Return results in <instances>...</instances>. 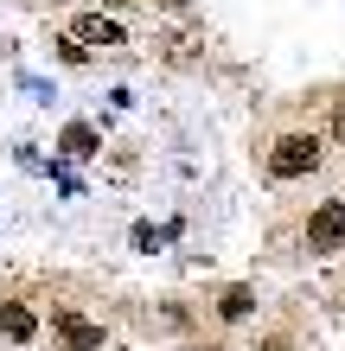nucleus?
I'll use <instances>...</instances> for the list:
<instances>
[{
	"label": "nucleus",
	"mask_w": 345,
	"mask_h": 351,
	"mask_svg": "<svg viewBox=\"0 0 345 351\" xmlns=\"http://www.w3.org/2000/svg\"><path fill=\"white\" fill-rule=\"evenodd\" d=\"M256 351H288V345H281V339H269V345H256Z\"/></svg>",
	"instance_id": "nucleus-10"
},
{
	"label": "nucleus",
	"mask_w": 345,
	"mask_h": 351,
	"mask_svg": "<svg viewBox=\"0 0 345 351\" xmlns=\"http://www.w3.org/2000/svg\"><path fill=\"white\" fill-rule=\"evenodd\" d=\"M0 332H7V339H32V332H38V319L26 313V306H13V300H7V306H0Z\"/></svg>",
	"instance_id": "nucleus-6"
},
{
	"label": "nucleus",
	"mask_w": 345,
	"mask_h": 351,
	"mask_svg": "<svg viewBox=\"0 0 345 351\" xmlns=\"http://www.w3.org/2000/svg\"><path fill=\"white\" fill-rule=\"evenodd\" d=\"M217 306H224V319H243V313L256 306V294H250V287H230V294L217 300Z\"/></svg>",
	"instance_id": "nucleus-7"
},
{
	"label": "nucleus",
	"mask_w": 345,
	"mask_h": 351,
	"mask_svg": "<svg viewBox=\"0 0 345 351\" xmlns=\"http://www.w3.org/2000/svg\"><path fill=\"white\" fill-rule=\"evenodd\" d=\"M307 250H345V204H320L307 217Z\"/></svg>",
	"instance_id": "nucleus-2"
},
{
	"label": "nucleus",
	"mask_w": 345,
	"mask_h": 351,
	"mask_svg": "<svg viewBox=\"0 0 345 351\" xmlns=\"http://www.w3.org/2000/svg\"><path fill=\"white\" fill-rule=\"evenodd\" d=\"M333 134H339V141H345V102H339V115H333Z\"/></svg>",
	"instance_id": "nucleus-9"
},
{
	"label": "nucleus",
	"mask_w": 345,
	"mask_h": 351,
	"mask_svg": "<svg viewBox=\"0 0 345 351\" xmlns=\"http://www.w3.org/2000/svg\"><path fill=\"white\" fill-rule=\"evenodd\" d=\"M64 154H71V160L103 154V141H96V128H90V121H71V128H64Z\"/></svg>",
	"instance_id": "nucleus-5"
},
{
	"label": "nucleus",
	"mask_w": 345,
	"mask_h": 351,
	"mask_svg": "<svg viewBox=\"0 0 345 351\" xmlns=\"http://www.w3.org/2000/svg\"><path fill=\"white\" fill-rule=\"evenodd\" d=\"M58 51H64V64H84V58H90L84 38H58Z\"/></svg>",
	"instance_id": "nucleus-8"
},
{
	"label": "nucleus",
	"mask_w": 345,
	"mask_h": 351,
	"mask_svg": "<svg viewBox=\"0 0 345 351\" xmlns=\"http://www.w3.org/2000/svg\"><path fill=\"white\" fill-rule=\"evenodd\" d=\"M71 38H84V45H121V26H115V19H103V13H84Z\"/></svg>",
	"instance_id": "nucleus-4"
},
{
	"label": "nucleus",
	"mask_w": 345,
	"mask_h": 351,
	"mask_svg": "<svg viewBox=\"0 0 345 351\" xmlns=\"http://www.w3.org/2000/svg\"><path fill=\"white\" fill-rule=\"evenodd\" d=\"M51 326H58V339H64L71 351H103V332H96L84 313H64V306H58V313H51Z\"/></svg>",
	"instance_id": "nucleus-3"
},
{
	"label": "nucleus",
	"mask_w": 345,
	"mask_h": 351,
	"mask_svg": "<svg viewBox=\"0 0 345 351\" xmlns=\"http://www.w3.org/2000/svg\"><path fill=\"white\" fill-rule=\"evenodd\" d=\"M320 167V141L313 134H288V141H275V154H269V173L275 179H300V173H313Z\"/></svg>",
	"instance_id": "nucleus-1"
}]
</instances>
